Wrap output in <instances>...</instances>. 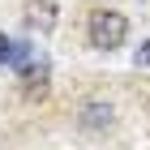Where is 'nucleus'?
<instances>
[{
	"label": "nucleus",
	"instance_id": "obj_4",
	"mask_svg": "<svg viewBox=\"0 0 150 150\" xmlns=\"http://www.w3.org/2000/svg\"><path fill=\"white\" fill-rule=\"evenodd\" d=\"M137 64H150V43H142V47H137Z\"/></svg>",
	"mask_w": 150,
	"mask_h": 150
},
{
	"label": "nucleus",
	"instance_id": "obj_2",
	"mask_svg": "<svg viewBox=\"0 0 150 150\" xmlns=\"http://www.w3.org/2000/svg\"><path fill=\"white\" fill-rule=\"evenodd\" d=\"M26 22H30V30L52 35L56 30V0H30L26 4Z\"/></svg>",
	"mask_w": 150,
	"mask_h": 150
},
{
	"label": "nucleus",
	"instance_id": "obj_1",
	"mask_svg": "<svg viewBox=\"0 0 150 150\" xmlns=\"http://www.w3.org/2000/svg\"><path fill=\"white\" fill-rule=\"evenodd\" d=\"M86 30H90V47L116 52V47H125V39H129V17L116 13V9H94L90 22H86Z\"/></svg>",
	"mask_w": 150,
	"mask_h": 150
},
{
	"label": "nucleus",
	"instance_id": "obj_3",
	"mask_svg": "<svg viewBox=\"0 0 150 150\" xmlns=\"http://www.w3.org/2000/svg\"><path fill=\"white\" fill-rule=\"evenodd\" d=\"M86 129H94V125H112V107H103V103H94V107H86Z\"/></svg>",
	"mask_w": 150,
	"mask_h": 150
}]
</instances>
